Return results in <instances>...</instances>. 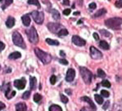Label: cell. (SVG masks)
<instances>
[{
	"label": "cell",
	"mask_w": 122,
	"mask_h": 111,
	"mask_svg": "<svg viewBox=\"0 0 122 111\" xmlns=\"http://www.w3.org/2000/svg\"><path fill=\"white\" fill-rule=\"evenodd\" d=\"M35 55L37 56V57L39 58V61L42 62L43 64L47 65V64L51 62L52 56L48 52H45L41 49H39V48H35Z\"/></svg>",
	"instance_id": "1"
},
{
	"label": "cell",
	"mask_w": 122,
	"mask_h": 111,
	"mask_svg": "<svg viewBox=\"0 0 122 111\" xmlns=\"http://www.w3.org/2000/svg\"><path fill=\"white\" fill-rule=\"evenodd\" d=\"M105 25L112 29H120L122 25V18L113 17L105 20Z\"/></svg>",
	"instance_id": "2"
},
{
	"label": "cell",
	"mask_w": 122,
	"mask_h": 111,
	"mask_svg": "<svg viewBox=\"0 0 122 111\" xmlns=\"http://www.w3.org/2000/svg\"><path fill=\"white\" fill-rule=\"evenodd\" d=\"M26 35L28 37V39L30 43H34V44H36L39 42V35L37 33V30L35 29V28L34 26H31L30 29H26L25 30Z\"/></svg>",
	"instance_id": "3"
},
{
	"label": "cell",
	"mask_w": 122,
	"mask_h": 111,
	"mask_svg": "<svg viewBox=\"0 0 122 111\" xmlns=\"http://www.w3.org/2000/svg\"><path fill=\"white\" fill-rule=\"evenodd\" d=\"M12 42L16 46L20 47V48L25 49V43L24 42V39L22 38L21 34L17 31H15L12 34Z\"/></svg>",
	"instance_id": "4"
},
{
	"label": "cell",
	"mask_w": 122,
	"mask_h": 111,
	"mask_svg": "<svg viewBox=\"0 0 122 111\" xmlns=\"http://www.w3.org/2000/svg\"><path fill=\"white\" fill-rule=\"evenodd\" d=\"M80 73L84 82L89 84L92 81V78H93V74L91 71L85 67H80Z\"/></svg>",
	"instance_id": "5"
},
{
	"label": "cell",
	"mask_w": 122,
	"mask_h": 111,
	"mask_svg": "<svg viewBox=\"0 0 122 111\" xmlns=\"http://www.w3.org/2000/svg\"><path fill=\"white\" fill-rule=\"evenodd\" d=\"M30 14L35 23L39 24V25H41V24L44 22V12H39V11H33Z\"/></svg>",
	"instance_id": "6"
},
{
	"label": "cell",
	"mask_w": 122,
	"mask_h": 111,
	"mask_svg": "<svg viewBox=\"0 0 122 111\" xmlns=\"http://www.w3.org/2000/svg\"><path fill=\"white\" fill-rule=\"evenodd\" d=\"M90 56L93 60H100L102 58V53L96 48L92 46L90 48Z\"/></svg>",
	"instance_id": "7"
},
{
	"label": "cell",
	"mask_w": 122,
	"mask_h": 111,
	"mask_svg": "<svg viewBox=\"0 0 122 111\" xmlns=\"http://www.w3.org/2000/svg\"><path fill=\"white\" fill-rule=\"evenodd\" d=\"M47 27H48V29L53 34H57L58 32L62 29V28H61V25L57 24V23H48V25H47Z\"/></svg>",
	"instance_id": "8"
},
{
	"label": "cell",
	"mask_w": 122,
	"mask_h": 111,
	"mask_svg": "<svg viewBox=\"0 0 122 111\" xmlns=\"http://www.w3.org/2000/svg\"><path fill=\"white\" fill-rule=\"evenodd\" d=\"M72 42L75 45L78 47H83L86 44V41L77 35H74L72 37Z\"/></svg>",
	"instance_id": "9"
},
{
	"label": "cell",
	"mask_w": 122,
	"mask_h": 111,
	"mask_svg": "<svg viewBox=\"0 0 122 111\" xmlns=\"http://www.w3.org/2000/svg\"><path fill=\"white\" fill-rule=\"evenodd\" d=\"M25 83H26V80L24 78H21V79H16L14 81V86L19 90L24 89L25 87Z\"/></svg>",
	"instance_id": "10"
},
{
	"label": "cell",
	"mask_w": 122,
	"mask_h": 111,
	"mask_svg": "<svg viewBox=\"0 0 122 111\" xmlns=\"http://www.w3.org/2000/svg\"><path fill=\"white\" fill-rule=\"evenodd\" d=\"M76 76V71L74 69H69L66 72V80L67 82H72Z\"/></svg>",
	"instance_id": "11"
},
{
	"label": "cell",
	"mask_w": 122,
	"mask_h": 111,
	"mask_svg": "<svg viewBox=\"0 0 122 111\" xmlns=\"http://www.w3.org/2000/svg\"><path fill=\"white\" fill-rule=\"evenodd\" d=\"M10 84L8 83V86H7V88L5 90V96L7 99H12L15 95H16V92L15 91H12L11 92V88H10Z\"/></svg>",
	"instance_id": "12"
},
{
	"label": "cell",
	"mask_w": 122,
	"mask_h": 111,
	"mask_svg": "<svg viewBox=\"0 0 122 111\" xmlns=\"http://www.w3.org/2000/svg\"><path fill=\"white\" fill-rule=\"evenodd\" d=\"M21 20H22V23H23V25L25 26H29L30 25V17L29 14L24 15L21 17Z\"/></svg>",
	"instance_id": "13"
},
{
	"label": "cell",
	"mask_w": 122,
	"mask_h": 111,
	"mask_svg": "<svg viewBox=\"0 0 122 111\" xmlns=\"http://www.w3.org/2000/svg\"><path fill=\"white\" fill-rule=\"evenodd\" d=\"M30 87L31 90H35L37 87V79L35 77L30 78Z\"/></svg>",
	"instance_id": "14"
},
{
	"label": "cell",
	"mask_w": 122,
	"mask_h": 111,
	"mask_svg": "<svg viewBox=\"0 0 122 111\" xmlns=\"http://www.w3.org/2000/svg\"><path fill=\"white\" fill-rule=\"evenodd\" d=\"M15 25V19L12 16H9L6 20V26L7 28H12Z\"/></svg>",
	"instance_id": "15"
},
{
	"label": "cell",
	"mask_w": 122,
	"mask_h": 111,
	"mask_svg": "<svg viewBox=\"0 0 122 111\" xmlns=\"http://www.w3.org/2000/svg\"><path fill=\"white\" fill-rule=\"evenodd\" d=\"M81 100H82V101H86L87 103H89V105H90V107H91V108L93 109V110H96V106H95V105L93 104V102L92 101V100L90 99L89 97H81Z\"/></svg>",
	"instance_id": "16"
},
{
	"label": "cell",
	"mask_w": 122,
	"mask_h": 111,
	"mask_svg": "<svg viewBox=\"0 0 122 111\" xmlns=\"http://www.w3.org/2000/svg\"><path fill=\"white\" fill-rule=\"evenodd\" d=\"M16 111H26L27 107L25 103H18L16 105Z\"/></svg>",
	"instance_id": "17"
},
{
	"label": "cell",
	"mask_w": 122,
	"mask_h": 111,
	"mask_svg": "<svg viewBox=\"0 0 122 111\" xmlns=\"http://www.w3.org/2000/svg\"><path fill=\"white\" fill-rule=\"evenodd\" d=\"M20 56H21V54H20L19 52H14L8 56V58L10 60H16V59L20 58Z\"/></svg>",
	"instance_id": "18"
},
{
	"label": "cell",
	"mask_w": 122,
	"mask_h": 111,
	"mask_svg": "<svg viewBox=\"0 0 122 111\" xmlns=\"http://www.w3.org/2000/svg\"><path fill=\"white\" fill-rule=\"evenodd\" d=\"M51 14L52 16V18L56 20H60V13L58 12V11H57L56 9H52L51 10Z\"/></svg>",
	"instance_id": "19"
},
{
	"label": "cell",
	"mask_w": 122,
	"mask_h": 111,
	"mask_svg": "<svg viewBox=\"0 0 122 111\" xmlns=\"http://www.w3.org/2000/svg\"><path fill=\"white\" fill-rule=\"evenodd\" d=\"M106 13H107V10H106V9H105V8H102V9H100V10L97 11V12L95 13L94 15H93V17H99V16L105 15Z\"/></svg>",
	"instance_id": "20"
},
{
	"label": "cell",
	"mask_w": 122,
	"mask_h": 111,
	"mask_svg": "<svg viewBox=\"0 0 122 111\" xmlns=\"http://www.w3.org/2000/svg\"><path fill=\"white\" fill-rule=\"evenodd\" d=\"M99 46H100L101 48H102V49H104V50H108L110 48L109 44H108L106 41H100V43H99Z\"/></svg>",
	"instance_id": "21"
},
{
	"label": "cell",
	"mask_w": 122,
	"mask_h": 111,
	"mask_svg": "<svg viewBox=\"0 0 122 111\" xmlns=\"http://www.w3.org/2000/svg\"><path fill=\"white\" fill-rule=\"evenodd\" d=\"M46 43L49 45H52V46H57V45H59V42L57 40H54V39H46Z\"/></svg>",
	"instance_id": "22"
},
{
	"label": "cell",
	"mask_w": 122,
	"mask_h": 111,
	"mask_svg": "<svg viewBox=\"0 0 122 111\" xmlns=\"http://www.w3.org/2000/svg\"><path fill=\"white\" fill-rule=\"evenodd\" d=\"M49 111H62V109L57 105H52L49 107Z\"/></svg>",
	"instance_id": "23"
},
{
	"label": "cell",
	"mask_w": 122,
	"mask_h": 111,
	"mask_svg": "<svg viewBox=\"0 0 122 111\" xmlns=\"http://www.w3.org/2000/svg\"><path fill=\"white\" fill-rule=\"evenodd\" d=\"M28 4H30V5H35L37 6V7L39 9L40 8V3L38 0H28Z\"/></svg>",
	"instance_id": "24"
},
{
	"label": "cell",
	"mask_w": 122,
	"mask_h": 111,
	"mask_svg": "<svg viewBox=\"0 0 122 111\" xmlns=\"http://www.w3.org/2000/svg\"><path fill=\"white\" fill-rule=\"evenodd\" d=\"M68 30H67L66 29H61V30H60L59 32L57 33V35L58 36H60V37H61V36H66V35H68Z\"/></svg>",
	"instance_id": "25"
},
{
	"label": "cell",
	"mask_w": 122,
	"mask_h": 111,
	"mask_svg": "<svg viewBox=\"0 0 122 111\" xmlns=\"http://www.w3.org/2000/svg\"><path fill=\"white\" fill-rule=\"evenodd\" d=\"M94 99L97 101V103H98L99 105H102L103 103V98L101 97L100 95H94Z\"/></svg>",
	"instance_id": "26"
},
{
	"label": "cell",
	"mask_w": 122,
	"mask_h": 111,
	"mask_svg": "<svg viewBox=\"0 0 122 111\" xmlns=\"http://www.w3.org/2000/svg\"><path fill=\"white\" fill-rule=\"evenodd\" d=\"M42 100V96L40 95V94L39 93H35V95H34V101H35V102H39V101Z\"/></svg>",
	"instance_id": "27"
},
{
	"label": "cell",
	"mask_w": 122,
	"mask_h": 111,
	"mask_svg": "<svg viewBox=\"0 0 122 111\" xmlns=\"http://www.w3.org/2000/svg\"><path fill=\"white\" fill-rule=\"evenodd\" d=\"M97 76L99 77V78H105L106 77V74H105V72L102 70V69H97Z\"/></svg>",
	"instance_id": "28"
},
{
	"label": "cell",
	"mask_w": 122,
	"mask_h": 111,
	"mask_svg": "<svg viewBox=\"0 0 122 111\" xmlns=\"http://www.w3.org/2000/svg\"><path fill=\"white\" fill-rule=\"evenodd\" d=\"M100 33L102 34V35H103V36H105V37H111L112 36L111 34L107 30H106V29H100Z\"/></svg>",
	"instance_id": "29"
},
{
	"label": "cell",
	"mask_w": 122,
	"mask_h": 111,
	"mask_svg": "<svg viewBox=\"0 0 122 111\" xmlns=\"http://www.w3.org/2000/svg\"><path fill=\"white\" fill-rule=\"evenodd\" d=\"M12 2H13V0H5V3L3 5V7H2V8L4 10L5 8L7 7V6H9V5H11L12 3Z\"/></svg>",
	"instance_id": "30"
},
{
	"label": "cell",
	"mask_w": 122,
	"mask_h": 111,
	"mask_svg": "<svg viewBox=\"0 0 122 111\" xmlns=\"http://www.w3.org/2000/svg\"><path fill=\"white\" fill-rule=\"evenodd\" d=\"M30 97V91H26L25 92H24V94L22 95V98L24 100H28Z\"/></svg>",
	"instance_id": "31"
},
{
	"label": "cell",
	"mask_w": 122,
	"mask_h": 111,
	"mask_svg": "<svg viewBox=\"0 0 122 111\" xmlns=\"http://www.w3.org/2000/svg\"><path fill=\"white\" fill-rule=\"evenodd\" d=\"M60 97H61V102H63L64 104H66V103L69 101L68 98H67L66 97H65V96H63V94H61V95H60Z\"/></svg>",
	"instance_id": "32"
},
{
	"label": "cell",
	"mask_w": 122,
	"mask_h": 111,
	"mask_svg": "<svg viewBox=\"0 0 122 111\" xmlns=\"http://www.w3.org/2000/svg\"><path fill=\"white\" fill-rule=\"evenodd\" d=\"M102 85L103 87H111V83L109 82V81L107 80H103L102 82Z\"/></svg>",
	"instance_id": "33"
},
{
	"label": "cell",
	"mask_w": 122,
	"mask_h": 111,
	"mask_svg": "<svg viewBox=\"0 0 122 111\" xmlns=\"http://www.w3.org/2000/svg\"><path fill=\"white\" fill-rule=\"evenodd\" d=\"M57 82V77L55 75H52L51 78H50V82H51L52 85H54Z\"/></svg>",
	"instance_id": "34"
},
{
	"label": "cell",
	"mask_w": 122,
	"mask_h": 111,
	"mask_svg": "<svg viewBox=\"0 0 122 111\" xmlns=\"http://www.w3.org/2000/svg\"><path fill=\"white\" fill-rule=\"evenodd\" d=\"M101 95H102L103 97H108L110 94H109V92L106 91V90H102V91H101Z\"/></svg>",
	"instance_id": "35"
},
{
	"label": "cell",
	"mask_w": 122,
	"mask_h": 111,
	"mask_svg": "<svg viewBox=\"0 0 122 111\" xmlns=\"http://www.w3.org/2000/svg\"><path fill=\"white\" fill-rule=\"evenodd\" d=\"M115 6L117 7V8H121V7H122V0H117V1L115 3Z\"/></svg>",
	"instance_id": "36"
},
{
	"label": "cell",
	"mask_w": 122,
	"mask_h": 111,
	"mask_svg": "<svg viewBox=\"0 0 122 111\" xmlns=\"http://www.w3.org/2000/svg\"><path fill=\"white\" fill-rule=\"evenodd\" d=\"M96 7H97V5H96V3H90V4L89 5V9H91V10L95 9V8H96Z\"/></svg>",
	"instance_id": "37"
},
{
	"label": "cell",
	"mask_w": 122,
	"mask_h": 111,
	"mask_svg": "<svg viewBox=\"0 0 122 111\" xmlns=\"http://www.w3.org/2000/svg\"><path fill=\"white\" fill-rule=\"evenodd\" d=\"M59 62L62 65H68V61H66V59H60L59 60Z\"/></svg>",
	"instance_id": "38"
},
{
	"label": "cell",
	"mask_w": 122,
	"mask_h": 111,
	"mask_svg": "<svg viewBox=\"0 0 122 111\" xmlns=\"http://www.w3.org/2000/svg\"><path fill=\"white\" fill-rule=\"evenodd\" d=\"M71 12V9H65L64 11H63V14L65 15V16H68L69 14Z\"/></svg>",
	"instance_id": "39"
},
{
	"label": "cell",
	"mask_w": 122,
	"mask_h": 111,
	"mask_svg": "<svg viewBox=\"0 0 122 111\" xmlns=\"http://www.w3.org/2000/svg\"><path fill=\"white\" fill-rule=\"evenodd\" d=\"M109 104H110L109 101H106V103H105V105L102 106L103 110H107V107L109 106Z\"/></svg>",
	"instance_id": "40"
},
{
	"label": "cell",
	"mask_w": 122,
	"mask_h": 111,
	"mask_svg": "<svg viewBox=\"0 0 122 111\" xmlns=\"http://www.w3.org/2000/svg\"><path fill=\"white\" fill-rule=\"evenodd\" d=\"M5 48V44L0 41V51H3Z\"/></svg>",
	"instance_id": "41"
},
{
	"label": "cell",
	"mask_w": 122,
	"mask_h": 111,
	"mask_svg": "<svg viewBox=\"0 0 122 111\" xmlns=\"http://www.w3.org/2000/svg\"><path fill=\"white\" fill-rule=\"evenodd\" d=\"M93 38H94L95 40H99V36H98V34H97V33H93Z\"/></svg>",
	"instance_id": "42"
},
{
	"label": "cell",
	"mask_w": 122,
	"mask_h": 111,
	"mask_svg": "<svg viewBox=\"0 0 122 111\" xmlns=\"http://www.w3.org/2000/svg\"><path fill=\"white\" fill-rule=\"evenodd\" d=\"M4 108H5V105L3 104V102H1V101H0V111H1L2 110H3Z\"/></svg>",
	"instance_id": "43"
},
{
	"label": "cell",
	"mask_w": 122,
	"mask_h": 111,
	"mask_svg": "<svg viewBox=\"0 0 122 111\" xmlns=\"http://www.w3.org/2000/svg\"><path fill=\"white\" fill-rule=\"evenodd\" d=\"M63 4H64V5H69V4H70V1H69V0H63Z\"/></svg>",
	"instance_id": "44"
},
{
	"label": "cell",
	"mask_w": 122,
	"mask_h": 111,
	"mask_svg": "<svg viewBox=\"0 0 122 111\" xmlns=\"http://www.w3.org/2000/svg\"><path fill=\"white\" fill-rule=\"evenodd\" d=\"M66 92L68 94V95H71V90H70V89H66Z\"/></svg>",
	"instance_id": "45"
},
{
	"label": "cell",
	"mask_w": 122,
	"mask_h": 111,
	"mask_svg": "<svg viewBox=\"0 0 122 111\" xmlns=\"http://www.w3.org/2000/svg\"><path fill=\"white\" fill-rule=\"evenodd\" d=\"M60 55H61V56H65L66 54H65V52H63V51H61V52H60Z\"/></svg>",
	"instance_id": "46"
},
{
	"label": "cell",
	"mask_w": 122,
	"mask_h": 111,
	"mask_svg": "<svg viewBox=\"0 0 122 111\" xmlns=\"http://www.w3.org/2000/svg\"><path fill=\"white\" fill-rule=\"evenodd\" d=\"M74 15L75 16H78V15H80V12H75Z\"/></svg>",
	"instance_id": "47"
},
{
	"label": "cell",
	"mask_w": 122,
	"mask_h": 111,
	"mask_svg": "<svg viewBox=\"0 0 122 111\" xmlns=\"http://www.w3.org/2000/svg\"><path fill=\"white\" fill-rule=\"evenodd\" d=\"M83 22V20H79L78 21V24H80V23H82Z\"/></svg>",
	"instance_id": "48"
},
{
	"label": "cell",
	"mask_w": 122,
	"mask_h": 111,
	"mask_svg": "<svg viewBox=\"0 0 122 111\" xmlns=\"http://www.w3.org/2000/svg\"><path fill=\"white\" fill-rule=\"evenodd\" d=\"M2 1H3V0H0V2H2Z\"/></svg>",
	"instance_id": "49"
},
{
	"label": "cell",
	"mask_w": 122,
	"mask_h": 111,
	"mask_svg": "<svg viewBox=\"0 0 122 111\" xmlns=\"http://www.w3.org/2000/svg\"><path fill=\"white\" fill-rule=\"evenodd\" d=\"M0 69H1V66H0Z\"/></svg>",
	"instance_id": "50"
}]
</instances>
